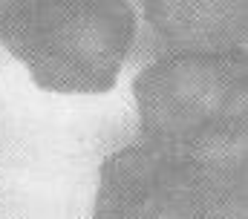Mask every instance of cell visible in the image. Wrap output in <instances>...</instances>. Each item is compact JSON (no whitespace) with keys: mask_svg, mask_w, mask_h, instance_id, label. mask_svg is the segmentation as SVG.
Segmentation results:
<instances>
[{"mask_svg":"<svg viewBox=\"0 0 248 219\" xmlns=\"http://www.w3.org/2000/svg\"><path fill=\"white\" fill-rule=\"evenodd\" d=\"M136 38L130 0H3L0 41L49 93L98 95L116 87Z\"/></svg>","mask_w":248,"mask_h":219,"instance_id":"6da1fadb","label":"cell"},{"mask_svg":"<svg viewBox=\"0 0 248 219\" xmlns=\"http://www.w3.org/2000/svg\"><path fill=\"white\" fill-rule=\"evenodd\" d=\"M147 144L190 159L214 139L248 127L246 52H170L133 78Z\"/></svg>","mask_w":248,"mask_h":219,"instance_id":"7a4b0ae2","label":"cell"},{"mask_svg":"<svg viewBox=\"0 0 248 219\" xmlns=\"http://www.w3.org/2000/svg\"><path fill=\"white\" fill-rule=\"evenodd\" d=\"M93 219H205L196 167L147 141L122 147L101 162Z\"/></svg>","mask_w":248,"mask_h":219,"instance_id":"3957f363","label":"cell"},{"mask_svg":"<svg viewBox=\"0 0 248 219\" xmlns=\"http://www.w3.org/2000/svg\"><path fill=\"white\" fill-rule=\"evenodd\" d=\"M170 52H246L248 0H141Z\"/></svg>","mask_w":248,"mask_h":219,"instance_id":"277c9868","label":"cell"},{"mask_svg":"<svg viewBox=\"0 0 248 219\" xmlns=\"http://www.w3.org/2000/svg\"><path fill=\"white\" fill-rule=\"evenodd\" d=\"M190 162L205 219H248V127L214 139Z\"/></svg>","mask_w":248,"mask_h":219,"instance_id":"5b68a950","label":"cell"}]
</instances>
